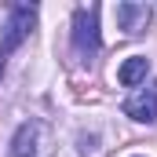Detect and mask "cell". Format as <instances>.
I'll use <instances>...</instances> for the list:
<instances>
[{"label":"cell","mask_w":157,"mask_h":157,"mask_svg":"<svg viewBox=\"0 0 157 157\" xmlns=\"http://www.w3.org/2000/svg\"><path fill=\"white\" fill-rule=\"evenodd\" d=\"M37 26V4H15L7 22H4V33H0V59H7L22 40L33 33Z\"/></svg>","instance_id":"cell-1"},{"label":"cell","mask_w":157,"mask_h":157,"mask_svg":"<svg viewBox=\"0 0 157 157\" xmlns=\"http://www.w3.org/2000/svg\"><path fill=\"white\" fill-rule=\"evenodd\" d=\"M73 51L80 59H91L99 51V7L73 11Z\"/></svg>","instance_id":"cell-2"},{"label":"cell","mask_w":157,"mask_h":157,"mask_svg":"<svg viewBox=\"0 0 157 157\" xmlns=\"http://www.w3.org/2000/svg\"><path fill=\"white\" fill-rule=\"evenodd\" d=\"M11 157H48V124L22 121L11 139Z\"/></svg>","instance_id":"cell-3"},{"label":"cell","mask_w":157,"mask_h":157,"mask_svg":"<svg viewBox=\"0 0 157 157\" xmlns=\"http://www.w3.org/2000/svg\"><path fill=\"white\" fill-rule=\"evenodd\" d=\"M124 117L139 121V124H150V121H157V80L150 84V88H135L128 99H124Z\"/></svg>","instance_id":"cell-4"},{"label":"cell","mask_w":157,"mask_h":157,"mask_svg":"<svg viewBox=\"0 0 157 157\" xmlns=\"http://www.w3.org/2000/svg\"><path fill=\"white\" fill-rule=\"evenodd\" d=\"M117 26L128 33V37H139V33H146V26H150V18H154V11H150V4H135V0H124L117 4Z\"/></svg>","instance_id":"cell-5"},{"label":"cell","mask_w":157,"mask_h":157,"mask_svg":"<svg viewBox=\"0 0 157 157\" xmlns=\"http://www.w3.org/2000/svg\"><path fill=\"white\" fill-rule=\"evenodd\" d=\"M146 73H150V59H146V55H132V59L121 62L117 80L124 84V88H139V84L146 80Z\"/></svg>","instance_id":"cell-6"}]
</instances>
